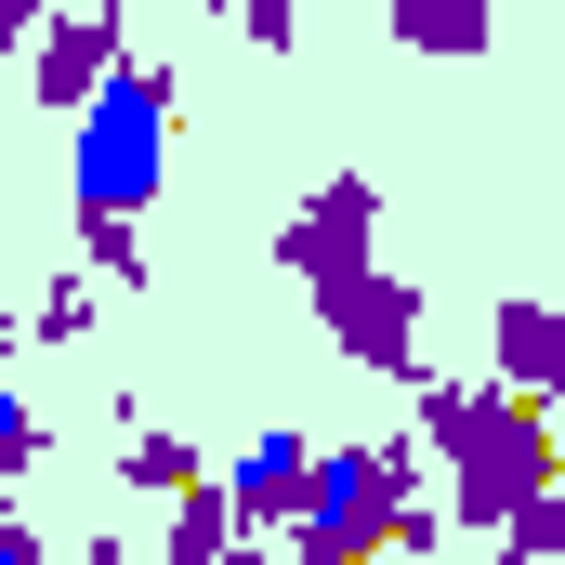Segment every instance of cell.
Masks as SVG:
<instances>
[{"label": "cell", "instance_id": "2e32d148", "mask_svg": "<svg viewBox=\"0 0 565 565\" xmlns=\"http://www.w3.org/2000/svg\"><path fill=\"white\" fill-rule=\"evenodd\" d=\"M237 40H250V53H289V40H302V0H237Z\"/></svg>", "mask_w": 565, "mask_h": 565}, {"label": "cell", "instance_id": "5bb4252c", "mask_svg": "<svg viewBox=\"0 0 565 565\" xmlns=\"http://www.w3.org/2000/svg\"><path fill=\"white\" fill-rule=\"evenodd\" d=\"M40 447H53V434H40V408L0 382V487H13V473H40Z\"/></svg>", "mask_w": 565, "mask_h": 565}, {"label": "cell", "instance_id": "277c9868", "mask_svg": "<svg viewBox=\"0 0 565 565\" xmlns=\"http://www.w3.org/2000/svg\"><path fill=\"white\" fill-rule=\"evenodd\" d=\"M277 264H289L302 289L369 277V264H382V184H369V171H329V184H302V211L277 224Z\"/></svg>", "mask_w": 565, "mask_h": 565}, {"label": "cell", "instance_id": "9a60e30c", "mask_svg": "<svg viewBox=\"0 0 565 565\" xmlns=\"http://www.w3.org/2000/svg\"><path fill=\"white\" fill-rule=\"evenodd\" d=\"M79 329H93V277H66L40 316H26V342H79Z\"/></svg>", "mask_w": 565, "mask_h": 565}, {"label": "cell", "instance_id": "5b68a950", "mask_svg": "<svg viewBox=\"0 0 565 565\" xmlns=\"http://www.w3.org/2000/svg\"><path fill=\"white\" fill-rule=\"evenodd\" d=\"M316 329L355 355V369H382V382H422V289L395 277V264H369V277H329L316 289Z\"/></svg>", "mask_w": 565, "mask_h": 565}, {"label": "cell", "instance_id": "8992f818", "mask_svg": "<svg viewBox=\"0 0 565 565\" xmlns=\"http://www.w3.org/2000/svg\"><path fill=\"white\" fill-rule=\"evenodd\" d=\"M132 53V26H119V0H66L40 40H26V93L53 106V119H79L93 93H106V66Z\"/></svg>", "mask_w": 565, "mask_h": 565}, {"label": "cell", "instance_id": "3957f363", "mask_svg": "<svg viewBox=\"0 0 565 565\" xmlns=\"http://www.w3.org/2000/svg\"><path fill=\"white\" fill-rule=\"evenodd\" d=\"M158 184H171V66L119 53L106 93L66 119V211L79 224H145Z\"/></svg>", "mask_w": 565, "mask_h": 565}, {"label": "cell", "instance_id": "ac0fdd59", "mask_svg": "<svg viewBox=\"0 0 565 565\" xmlns=\"http://www.w3.org/2000/svg\"><path fill=\"white\" fill-rule=\"evenodd\" d=\"M0 565H53V540H40V526H26L13 500H0Z\"/></svg>", "mask_w": 565, "mask_h": 565}, {"label": "cell", "instance_id": "9c48e42d", "mask_svg": "<svg viewBox=\"0 0 565 565\" xmlns=\"http://www.w3.org/2000/svg\"><path fill=\"white\" fill-rule=\"evenodd\" d=\"M158 553H171V565H264V540H250V526H237V500L198 473V487L171 500V540H158Z\"/></svg>", "mask_w": 565, "mask_h": 565}, {"label": "cell", "instance_id": "8fae6325", "mask_svg": "<svg viewBox=\"0 0 565 565\" xmlns=\"http://www.w3.org/2000/svg\"><path fill=\"white\" fill-rule=\"evenodd\" d=\"M119 473H132L145 500H184L211 460H198V434H132V447H119Z\"/></svg>", "mask_w": 565, "mask_h": 565}, {"label": "cell", "instance_id": "ffe728a7", "mask_svg": "<svg viewBox=\"0 0 565 565\" xmlns=\"http://www.w3.org/2000/svg\"><path fill=\"white\" fill-rule=\"evenodd\" d=\"M211 13H237V0H211Z\"/></svg>", "mask_w": 565, "mask_h": 565}, {"label": "cell", "instance_id": "52a82bcc", "mask_svg": "<svg viewBox=\"0 0 565 565\" xmlns=\"http://www.w3.org/2000/svg\"><path fill=\"white\" fill-rule=\"evenodd\" d=\"M211 487L237 500V526H289V513H302V487H316V434H302V422H264L224 473H211Z\"/></svg>", "mask_w": 565, "mask_h": 565}, {"label": "cell", "instance_id": "d6986e66", "mask_svg": "<svg viewBox=\"0 0 565 565\" xmlns=\"http://www.w3.org/2000/svg\"><path fill=\"white\" fill-rule=\"evenodd\" d=\"M13 355H26V329H13V316H0V382H13Z\"/></svg>", "mask_w": 565, "mask_h": 565}, {"label": "cell", "instance_id": "6da1fadb", "mask_svg": "<svg viewBox=\"0 0 565 565\" xmlns=\"http://www.w3.org/2000/svg\"><path fill=\"white\" fill-rule=\"evenodd\" d=\"M408 395H422V447L447 460V513H460V526H513V500L565 487V434H553L540 395L447 382V369H422Z\"/></svg>", "mask_w": 565, "mask_h": 565}, {"label": "cell", "instance_id": "7c38bea8", "mask_svg": "<svg viewBox=\"0 0 565 565\" xmlns=\"http://www.w3.org/2000/svg\"><path fill=\"white\" fill-rule=\"evenodd\" d=\"M500 565H565V487L513 500V526H500Z\"/></svg>", "mask_w": 565, "mask_h": 565}, {"label": "cell", "instance_id": "30bf717a", "mask_svg": "<svg viewBox=\"0 0 565 565\" xmlns=\"http://www.w3.org/2000/svg\"><path fill=\"white\" fill-rule=\"evenodd\" d=\"M382 26L408 53H487L500 40V0H382Z\"/></svg>", "mask_w": 565, "mask_h": 565}, {"label": "cell", "instance_id": "7a4b0ae2", "mask_svg": "<svg viewBox=\"0 0 565 565\" xmlns=\"http://www.w3.org/2000/svg\"><path fill=\"white\" fill-rule=\"evenodd\" d=\"M289 565H382V553H434V500H422V434L382 447H316V487L289 513Z\"/></svg>", "mask_w": 565, "mask_h": 565}, {"label": "cell", "instance_id": "e0dca14e", "mask_svg": "<svg viewBox=\"0 0 565 565\" xmlns=\"http://www.w3.org/2000/svg\"><path fill=\"white\" fill-rule=\"evenodd\" d=\"M53 13H66V0H0V53H26V40H40Z\"/></svg>", "mask_w": 565, "mask_h": 565}, {"label": "cell", "instance_id": "ba28073f", "mask_svg": "<svg viewBox=\"0 0 565 565\" xmlns=\"http://www.w3.org/2000/svg\"><path fill=\"white\" fill-rule=\"evenodd\" d=\"M487 382H500V395L565 408V316H553V302H526V289H513V302L487 316Z\"/></svg>", "mask_w": 565, "mask_h": 565}, {"label": "cell", "instance_id": "4fadbf2b", "mask_svg": "<svg viewBox=\"0 0 565 565\" xmlns=\"http://www.w3.org/2000/svg\"><path fill=\"white\" fill-rule=\"evenodd\" d=\"M79 264H93L106 289H145V237L132 224H79Z\"/></svg>", "mask_w": 565, "mask_h": 565}]
</instances>
